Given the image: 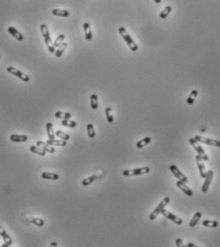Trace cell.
Returning <instances> with one entry per match:
<instances>
[{
  "mask_svg": "<svg viewBox=\"0 0 220 247\" xmlns=\"http://www.w3.org/2000/svg\"><path fill=\"white\" fill-rule=\"evenodd\" d=\"M119 32H120V35L122 36L123 39L125 41V43L128 45V47L130 48V50L132 52H136L138 50L137 44L135 43V41L133 39H132V37L129 36V33L126 32V30L124 27H121V28H119Z\"/></svg>",
  "mask_w": 220,
  "mask_h": 247,
  "instance_id": "1",
  "label": "cell"
},
{
  "mask_svg": "<svg viewBox=\"0 0 220 247\" xmlns=\"http://www.w3.org/2000/svg\"><path fill=\"white\" fill-rule=\"evenodd\" d=\"M169 201H170V198H165L161 202L159 203V205L153 210V212L151 213V214L149 215V219L150 220H153V219H155L160 214H161V212L163 209H165V207H166L169 203Z\"/></svg>",
  "mask_w": 220,
  "mask_h": 247,
  "instance_id": "2",
  "label": "cell"
},
{
  "mask_svg": "<svg viewBox=\"0 0 220 247\" xmlns=\"http://www.w3.org/2000/svg\"><path fill=\"white\" fill-rule=\"evenodd\" d=\"M189 141H190V143L191 144V146H193V148L195 149V151L197 152V154L201 156V158L203 159V160H204V161H208V160H209L208 155H206L204 149L200 146L199 142H198L194 138H191L189 139Z\"/></svg>",
  "mask_w": 220,
  "mask_h": 247,
  "instance_id": "3",
  "label": "cell"
},
{
  "mask_svg": "<svg viewBox=\"0 0 220 247\" xmlns=\"http://www.w3.org/2000/svg\"><path fill=\"white\" fill-rule=\"evenodd\" d=\"M150 169L149 167H143V168H137V169H129L123 172V176L125 177H133L138 175H144L149 173Z\"/></svg>",
  "mask_w": 220,
  "mask_h": 247,
  "instance_id": "4",
  "label": "cell"
},
{
  "mask_svg": "<svg viewBox=\"0 0 220 247\" xmlns=\"http://www.w3.org/2000/svg\"><path fill=\"white\" fill-rule=\"evenodd\" d=\"M7 72L10 73V74H12L13 75H15L16 77H18L19 79H21L22 81H24V82H28L30 80V77L28 75H26L25 74L20 72V70H17V69L14 68V67H8Z\"/></svg>",
  "mask_w": 220,
  "mask_h": 247,
  "instance_id": "5",
  "label": "cell"
},
{
  "mask_svg": "<svg viewBox=\"0 0 220 247\" xmlns=\"http://www.w3.org/2000/svg\"><path fill=\"white\" fill-rule=\"evenodd\" d=\"M213 170H209L207 172V175L205 177V181L202 185V188H201V191L203 193H207L208 190H209V187H210L212 181H213Z\"/></svg>",
  "mask_w": 220,
  "mask_h": 247,
  "instance_id": "6",
  "label": "cell"
},
{
  "mask_svg": "<svg viewBox=\"0 0 220 247\" xmlns=\"http://www.w3.org/2000/svg\"><path fill=\"white\" fill-rule=\"evenodd\" d=\"M161 214H162L164 217H166L167 219H170V220H171L172 222H174L175 224H177V225H181V224L183 223V220H182L181 218L177 217L176 215H173L172 213L169 212V211L166 210V209H163L162 212H161Z\"/></svg>",
  "mask_w": 220,
  "mask_h": 247,
  "instance_id": "7",
  "label": "cell"
},
{
  "mask_svg": "<svg viewBox=\"0 0 220 247\" xmlns=\"http://www.w3.org/2000/svg\"><path fill=\"white\" fill-rule=\"evenodd\" d=\"M194 138L199 143L208 144L210 146H214V147H220V141L219 140L212 139V138H203V137H200V136H196Z\"/></svg>",
  "mask_w": 220,
  "mask_h": 247,
  "instance_id": "8",
  "label": "cell"
},
{
  "mask_svg": "<svg viewBox=\"0 0 220 247\" xmlns=\"http://www.w3.org/2000/svg\"><path fill=\"white\" fill-rule=\"evenodd\" d=\"M40 31H41V33H42V36H43V39H44V42H45L46 46H50L52 45V40H51V37H50V32H49V30H48V27L46 24H41L40 25Z\"/></svg>",
  "mask_w": 220,
  "mask_h": 247,
  "instance_id": "9",
  "label": "cell"
},
{
  "mask_svg": "<svg viewBox=\"0 0 220 247\" xmlns=\"http://www.w3.org/2000/svg\"><path fill=\"white\" fill-rule=\"evenodd\" d=\"M195 160H196V164H197V167L198 169H199V173H200V177L205 178L206 175H207V170H206V167H205V164H204V160L199 155H196L195 158Z\"/></svg>",
  "mask_w": 220,
  "mask_h": 247,
  "instance_id": "10",
  "label": "cell"
},
{
  "mask_svg": "<svg viewBox=\"0 0 220 247\" xmlns=\"http://www.w3.org/2000/svg\"><path fill=\"white\" fill-rule=\"evenodd\" d=\"M169 170L171 171V173H172L176 177H177V178L179 179V181H184V182H186V183L188 182V177H186V176H185V175H184V174H183V173H182V172H181V171L178 169V168L175 166V165H170V166H169Z\"/></svg>",
  "mask_w": 220,
  "mask_h": 247,
  "instance_id": "11",
  "label": "cell"
},
{
  "mask_svg": "<svg viewBox=\"0 0 220 247\" xmlns=\"http://www.w3.org/2000/svg\"><path fill=\"white\" fill-rule=\"evenodd\" d=\"M176 185H177V187L182 191V192H184L187 196H189V197H191L192 195H193V192L186 185V182H184V181H176Z\"/></svg>",
  "mask_w": 220,
  "mask_h": 247,
  "instance_id": "12",
  "label": "cell"
},
{
  "mask_svg": "<svg viewBox=\"0 0 220 247\" xmlns=\"http://www.w3.org/2000/svg\"><path fill=\"white\" fill-rule=\"evenodd\" d=\"M37 145L38 146V147H40L41 149H43L44 151H45L46 153H50V154H53L56 152V149H55L53 146L49 145L47 142H44V141H41V140H38L37 142Z\"/></svg>",
  "mask_w": 220,
  "mask_h": 247,
  "instance_id": "13",
  "label": "cell"
},
{
  "mask_svg": "<svg viewBox=\"0 0 220 247\" xmlns=\"http://www.w3.org/2000/svg\"><path fill=\"white\" fill-rule=\"evenodd\" d=\"M8 32H9V33L11 36H13L15 39H17L18 41H22L24 39V37H23V36L21 35L20 33V32H18L15 28H14V27H9L8 28Z\"/></svg>",
  "mask_w": 220,
  "mask_h": 247,
  "instance_id": "14",
  "label": "cell"
},
{
  "mask_svg": "<svg viewBox=\"0 0 220 247\" xmlns=\"http://www.w3.org/2000/svg\"><path fill=\"white\" fill-rule=\"evenodd\" d=\"M0 237H1V238L3 239L4 242H6L9 246H10V245H12V243H13V240L11 239V237L7 234V232L4 230V228H3L2 226H0Z\"/></svg>",
  "mask_w": 220,
  "mask_h": 247,
  "instance_id": "15",
  "label": "cell"
},
{
  "mask_svg": "<svg viewBox=\"0 0 220 247\" xmlns=\"http://www.w3.org/2000/svg\"><path fill=\"white\" fill-rule=\"evenodd\" d=\"M10 139L13 142H26L28 140V137L25 134H12Z\"/></svg>",
  "mask_w": 220,
  "mask_h": 247,
  "instance_id": "16",
  "label": "cell"
},
{
  "mask_svg": "<svg viewBox=\"0 0 220 247\" xmlns=\"http://www.w3.org/2000/svg\"><path fill=\"white\" fill-rule=\"evenodd\" d=\"M83 30H84V35H85V38L86 40L88 41H90L92 40V32H91V27H90V24L89 23H87V22H85V23L83 24Z\"/></svg>",
  "mask_w": 220,
  "mask_h": 247,
  "instance_id": "17",
  "label": "cell"
},
{
  "mask_svg": "<svg viewBox=\"0 0 220 247\" xmlns=\"http://www.w3.org/2000/svg\"><path fill=\"white\" fill-rule=\"evenodd\" d=\"M52 14L56 16H62V17H67L69 16V12L66 10H62V9H53Z\"/></svg>",
  "mask_w": 220,
  "mask_h": 247,
  "instance_id": "18",
  "label": "cell"
},
{
  "mask_svg": "<svg viewBox=\"0 0 220 247\" xmlns=\"http://www.w3.org/2000/svg\"><path fill=\"white\" fill-rule=\"evenodd\" d=\"M41 177L44 179H51V181H58L59 178V176L55 173H49V172H43L41 174Z\"/></svg>",
  "mask_w": 220,
  "mask_h": 247,
  "instance_id": "19",
  "label": "cell"
},
{
  "mask_svg": "<svg viewBox=\"0 0 220 247\" xmlns=\"http://www.w3.org/2000/svg\"><path fill=\"white\" fill-rule=\"evenodd\" d=\"M46 142L51 145V146H66L67 144V141L63 140V139H48L46 140Z\"/></svg>",
  "mask_w": 220,
  "mask_h": 247,
  "instance_id": "20",
  "label": "cell"
},
{
  "mask_svg": "<svg viewBox=\"0 0 220 247\" xmlns=\"http://www.w3.org/2000/svg\"><path fill=\"white\" fill-rule=\"evenodd\" d=\"M201 217H202L201 212H196L195 214H194V216L191 218V221L189 223V225L191 227H194L196 224L198 223V221H199V219H201Z\"/></svg>",
  "mask_w": 220,
  "mask_h": 247,
  "instance_id": "21",
  "label": "cell"
},
{
  "mask_svg": "<svg viewBox=\"0 0 220 247\" xmlns=\"http://www.w3.org/2000/svg\"><path fill=\"white\" fill-rule=\"evenodd\" d=\"M30 151L32 153H34V154H37L38 155H41V156H44L46 155V152L44 151L43 149H41L40 147H38V146L37 145H32L31 147H30Z\"/></svg>",
  "mask_w": 220,
  "mask_h": 247,
  "instance_id": "22",
  "label": "cell"
},
{
  "mask_svg": "<svg viewBox=\"0 0 220 247\" xmlns=\"http://www.w3.org/2000/svg\"><path fill=\"white\" fill-rule=\"evenodd\" d=\"M46 131H47V134H48V138L49 139H55V136H56V134L54 133L53 131V124L51 122H47L46 123Z\"/></svg>",
  "mask_w": 220,
  "mask_h": 247,
  "instance_id": "23",
  "label": "cell"
},
{
  "mask_svg": "<svg viewBox=\"0 0 220 247\" xmlns=\"http://www.w3.org/2000/svg\"><path fill=\"white\" fill-rule=\"evenodd\" d=\"M67 46H68L67 43H62L59 47H58V49L56 50V52H55V54H56V57H60L61 55L63 54L64 51L66 50V48H67Z\"/></svg>",
  "mask_w": 220,
  "mask_h": 247,
  "instance_id": "24",
  "label": "cell"
},
{
  "mask_svg": "<svg viewBox=\"0 0 220 247\" xmlns=\"http://www.w3.org/2000/svg\"><path fill=\"white\" fill-rule=\"evenodd\" d=\"M90 105H91V108L93 110H97L98 107H99V104H98V96L96 94H93L90 96Z\"/></svg>",
  "mask_w": 220,
  "mask_h": 247,
  "instance_id": "25",
  "label": "cell"
},
{
  "mask_svg": "<svg viewBox=\"0 0 220 247\" xmlns=\"http://www.w3.org/2000/svg\"><path fill=\"white\" fill-rule=\"evenodd\" d=\"M203 225L205 227H210V228H216L218 226V222L216 220H209V219H205L203 222Z\"/></svg>",
  "mask_w": 220,
  "mask_h": 247,
  "instance_id": "26",
  "label": "cell"
},
{
  "mask_svg": "<svg viewBox=\"0 0 220 247\" xmlns=\"http://www.w3.org/2000/svg\"><path fill=\"white\" fill-rule=\"evenodd\" d=\"M150 141H151V138H150L149 137H147V138H143L142 140L138 141L137 144H136V146H137V148L141 149V148H143V147H145V146H147L148 143H150Z\"/></svg>",
  "mask_w": 220,
  "mask_h": 247,
  "instance_id": "27",
  "label": "cell"
},
{
  "mask_svg": "<svg viewBox=\"0 0 220 247\" xmlns=\"http://www.w3.org/2000/svg\"><path fill=\"white\" fill-rule=\"evenodd\" d=\"M86 129H87V134H88V137L90 138H94L96 137V133H95V130H94V126L92 123H88L87 126H86Z\"/></svg>",
  "mask_w": 220,
  "mask_h": 247,
  "instance_id": "28",
  "label": "cell"
},
{
  "mask_svg": "<svg viewBox=\"0 0 220 247\" xmlns=\"http://www.w3.org/2000/svg\"><path fill=\"white\" fill-rule=\"evenodd\" d=\"M97 178H98V176H96V175H93V176H91V177H86V178L83 179L82 182H81V184H82L83 186H88L89 184H91L93 181H95Z\"/></svg>",
  "mask_w": 220,
  "mask_h": 247,
  "instance_id": "29",
  "label": "cell"
},
{
  "mask_svg": "<svg viewBox=\"0 0 220 247\" xmlns=\"http://www.w3.org/2000/svg\"><path fill=\"white\" fill-rule=\"evenodd\" d=\"M197 95H198V92L196 91V90H193V91H191V93L190 94V96H189L188 99H187V102H188V104L191 105V104H193V103H194V101H195V98H196Z\"/></svg>",
  "mask_w": 220,
  "mask_h": 247,
  "instance_id": "30",
  "label": "cell"
},
{
  "mask_svg": "<svg viewBox=\"0 0 220 247\" xmlns=\"http://www.w3.org/2000/svg\"><path fill=\"white\" fill-rule=\"evenodd\" d=\"M171 10L172 8L170 6H167L166 8H165L162 12L160 13V18L162 19H165V18H167V16H169V15L171 13Z\"/></svg>",
  "mask_w": 220,
  "mask_h": 247,
  "instance_id": "31",
  "label": "cell"
},
{
  "mask_svg": "<svg viewBox=\"0 0 220 247\" xmlns=\"http://www.w3.org/2000/svg\"><path fill=\"white\" fill-rule=\"evenodd\" d=\"M55 117L57 118H62V119H70L72 115L70 113H63V112H57L55 114Z\"/></svg>",
  "mask_w": 220,
  "mask_h": 247,
  "instance_id": "32",
  "label": "cell"
},
{
  "mask_svg": "<svg viewBox=\"0 0 220 247\" xmlns=\"http://www.w3.org/2000/svg\"><path fill=\"white\" fill-rule=\"evenodd\" d=\"M105 115H106V119L108 123H112L114 118H113V114H112V108L107 107L105 109Z\"/></svg>",
  "mask_w": 220,
  "mask_h": 247,
  "instance_id": "33",
  "label": "cell"
},
{
  "mask_svg": "<svg viewBox=\"0 0 220 247\" xmlns=\"http://www.w3.org/2000/svg\"><path fill=\"white\" fill-rule=\"evenodd\" d=\"M55 134H56V136H58L59 138H60V139H63V140H66V141H68L70 139L69 134H67L66 133H63L62 131L58 130V131H56V133H55Z\"/></svg>",
  "mask_w": 220,
  "mask_h": 247,
  "instance_id": "34",
  "label": "cell"
},
{
  "mask_svg": "<svg viewBox=\"0 0 220 247\" xmlns=\"http://www.w3.org/2000/svg\"><path fill=\"white\" fill-rule=\"evenodd\" d=\"M61 124L63 126H66V127H70V128H75L77 126V122L75 121H71L69 119H63L61 121Z\"/></svg>",
  "mask_w": 220,
  "mask_h": 247,
  "instance_id": "35",
  "label": "cell"
},
{
  "mask_svg": "<svg viewBox=\"0 0 220 247\" xmlns=\"http://www.w3.org/2000/svg\"><path fill=\"white\" fill-rule=\"evenodd\" d=\"M64 38H65V36L63 35V33H61V35H59L58 37H57V39H56V41L54 42V46L56 47V48H58V47H59L60 45L62 44V42H63V40H64Z\"/></svg>",
  "mask_w": 220,
  "mask_h": 247,
  "instance_id": "36",
  "label": "cell"
},
{
  "mask_svg": "<svg viewBox=\"0 0 220 247\" xmlns=\"http://www.w3.org/2000/svg\"><path fill=\"white\" fill-rule=\"evenodd\" d=\"M32 222L34 223V224H36L37 226H39V227H41V226L44 225V220L41 219H38V218L33 219H32Z\"/></svg>",
  "mask_w": 220,
  "mask_h": 247,
  "instance_id": "37",
  "label": "cell"
},
{
  "mask_svg": "<svg viewBox=\"0 0 220 247\" xmlns=\"http://www.w3.org/2000/svg\"><path fill=\"white\" fill-rule=\"evenodd\" d=\"M47 48H48V51H49L51 53H54L55 52H56V47H55L54 45H50V46H48Z\"/></svg>",
  "mask_w": 220,
  "mask_h": 247,
  "instance_id": "38",
  "label": "cell"
},
{
  "mask_svg": "<svg viewBox=\"0 0 220 247\" xmlns=\"http://www.w3.org/2000/svg\"><path fill=\"white\" fill-rule=\"evenodd\" d=\"M176 246H177V247H182V246H184V244H183V241H182L181 239H177V240H176Z\"/></svg>",
  "mask_w": 220,
  "mask_h": 247,
  "instance_id": "39",
  "label": "cell"
},
{
  "mask_svg": "<svg viewBox=\"0 0 220 247\" xmlns=\"http://www.w3.org/2000/svg\"><path fill=\"white\" fill-rule=\"evenodd\" d=\"M57 246H58V243L57 242H52L50 244V247H57Z\"/></svg>",
  "mask_w": 220,
  "mask_h": 247,
  "instance_id": "40",
  "label": "cell"
},
{
  "mask_svg": "<svg viewBox=\"0 0 220 247\" xmlns=\"http://www.w3.org/2000/svg\"><path fill=\"white\" fill-rule=\"evenodd\" d=\"M187 246H189V247H194L195 245H194L193 243H191V242H189V243H188V245H187Z\"/></svg>",
  "mask_w": 220,
  "mask_h": 247,
  "instance_id": "41",
  "label": "cell"
},
{
  "mask_svg": "<svg viewBox=\"0 0 220 247\" xmlns=\"http://www.w3.org/2000/svg\"><path fill=\"white\" fill-rule=\"evenodd\" d=\"M154 1H155L156 4H160L162 2V0H154Z\"/></svg>",
  "mask_w": 220,
  "mask_h": 247,
  "instance_id": "42",
  "label": "cell"
}]
</instances>
